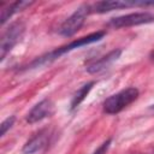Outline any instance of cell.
<instances>
[{
    "mask_svg": "<svg viewBox=\"0 0 154 154\" xmlns=\"http://www.w3.org/2000/svg\"><path fill=\"white\" fill-rule=\"evenodd\" d=\"M140 93L138 89L135 87H129L123 89L111 96H108L103 101V112L107 114H117L123 111L125 107L131 105L134 101L137 100Z\"/></svg>",
    "mask_w": 154,
    "mask_h": 154,
    "instance_id": "cell-1",
    "label": "cell"
},
{
    "mask_svg": "<svg viewBox=\"0 0 154 154\" xmlns=\"http://www.w3.org/2000/svg\"><path fill=\"white\" fill-rule=\"evenodd\" d=\"M24 30H25V25L23 22H14L5 30V32L1 36V41H0V58H1V60L20 41V38L24 34Z\"/></svg>",
    "mask_w": 154,
    "mask_h": 154,
    "instance_id": "cell-2",
    "label": "cell"
},
{
    "mask_svg": "<svg viewBox=\"0 0 154 154\" xmlns=\"http://www.w3.org/2000/svg\"><path fill=\"white\" fill-rule=\"evenodd\" d=\"M89 12H90L89 5H83V6L78 7L70 17H67L63 22V24L59 28V34L65 36V37L75 35L84 24L85 18H87Z\"/></svg>",
    "mask_w": 154,
    "mask_h": 154,
    "instance_id": "cell-3",
    "label": "cell"
},
{
    "mask_svg": "<svg viewBox=\"0 0 154 154\" xmlns=\"http://www.w3.org/2000/svg\"><path fill=\"white\" fill-rule=\"evenodd\" d=\"M154 22V14L150 12H136V13H129L125 16L112 18L108 22V25L116 29L119 28H128V26H135L141 24H147Z\"/></svg>",
    "mask_w": 154,
    "mask_h": 154,
    "instance_id": "cell-4",
    "label": "cell"
},
{
    "mask_svg": "<svg viewBox=\"0 0 154 154\" xmlns=\"http://www.w3.org/2000/svg\"><path fill=\"white\" fill-rule=\"evenodd\" d=\"M53 109H54V106H53L52 100H49V99H43V100H41L40 102H37V103L29 111V113L26 114L25 120H26L29 124L38 123V122L43 120L45 118L49 117V116L53 113Z\"/></svg>",
    "mask_w": 154,
    "mask_h": 154,
    "instance_id": "cell-5",
    "label": "cell"
},
{
    "mask_svg": "<svg viewBox=\"0 0 154 154\" xmlns=\"http://www.w3.org/2000/svg\"><path fill=\"white\" fill-rule=\"evenodd\" d=\"M131 6H138V1H129V0H105V1H97L93 5H89L90 12L95 13H106L113 10L131 7Z\"/></svg>",
    "mask_w": 154,
    "mask_h": 154,
    "instance_id": "cell-6",
    "label": "cell"
},
{
    "mask_svg": "<svg viewBox=\"0 0 154 154\" xmlns=\"http://www.w3.org/2000/svg\"><path fill=\"white\" fill-rule=\"evenodd\" d=\"M49 140V130L48 129H42L37 134H35L23 147V153L24 154H34L36 152H40L43 149Z\"/></svg>",
    "mask_w": 154,
    "mask_h": 154,
    "instance_id": "cell-7",
    "label": "cell"
},
{
    "mask_svg": "<svg viewBox=\"0 0 154 154\" xmlns=\"http://www.w3.org/2000/svg\"><path fill=\"white\" fill-rule=\"evenodd\" d=\"M120 54H122V51L120 49H113L108 54H106L102 58H100L99 60H95L91 64H89L87 66V71L89 73H99V72H102L103 70L108 69L116 60H118L119 57H120Z\"/></svg>",
    "mask_w": 154,
    "mask_h": 154,
    "instance_id": "cell-8",
    "label": "cell"
},
{
    "mask_svg": "<svg viewBox=\"0 0 154 154\" xmlns=\"http://www.w3.org/2000/svg\"><path fill=\"white\" fill-rule=\"evenodd\" d=\"M31 4H32L31 1H16V2L11 4L10 6H7L6 8L2 10V12H1V18H0V19H1L0 23L4 25V24L6 23V20L10 19V17H12L14 13H17V12L24 10L25 7H29Z\"/></svg>",
    "mask_w": 154,
    "mask_h": 154,
    "instance_id": "cell-9",
    "label": "cell"
},
{
    "mask_svg": "<svg viewBox=\"0 0 154 154\" xmlns=\"http://www.w3.org/2000/svg\"><path fill=\"white\" fill-rule=\"evenodd\" d=\"M93 85H94V82H89V83L82 85V87L73 94L72 100H71V109H75L76 107L79 106V103L85 99V96H87V95L89 94V91L91 90Z\"/></svg>",
    "mask_w": 154,
    "mask_h": 154,
    "instance_id": "cell-10",
    "label": "cell"
},
{
    "mask_svg": "<svg viewBox=\"0 0 154 154\" xmlns=\"http://www.w3.org/2000/svg\"><path fill=\"white\" fill-rule=\"evenodd\" d=\"M14 117L12 116V117H8V118H6L2 123H1V136H4L6 132H7V130L8 129H11L12 128V125H13V123H14Z\"/></svg>",
    "mask_w": 154,
    "mask_h": 154,
    "instance_id": "cell-11",
    "label": "cell"
},
{
    "mask_svg": "<svg viewBox=\"0 0 154 154\" xmlns=\"http://www.w3.org/2000/svg\"><path fill=\"white\" fill-rule=\"evenodd\" d=\"M109 143H111V140H107L106 142H103L93 154H105L106 153V150L108 149V147H109Z\"/></svg>",
    "mask_w": 154,
    "mask_h": 154,
    "instance_id": "cell-12",
    "label": "cell"
},
{
    "mask_svg": "<svg viewBox=\"0 0 154 154\" xmlns=\"http://www.w3.org/2000/svg\"><path fill=\"white\" fill-rule=\"evenodd\" d=\"M150 59L154 61V51H153V52H152V54H150Z\"/></svg>",
    "mask_w": 154,
    "mask_h": 154,
    "instance_id": "cell-13",
    "label": "cell"
},
{
    "mask_svg": "<svg viewBox=\"0 0 154 154\" xmlns=\"http://www.w3.org/2000/svg\"><path fill=\"white\" fill-rule=\"evenodd\" d=\"M150 109H152V111H154V105H153V106L150 107Z\"/></svg>",
    "mask_w": 154,
    "mask_h": 154,
    "instance_id": "cell-14",
    "label": "cell"
}]
</instances>
